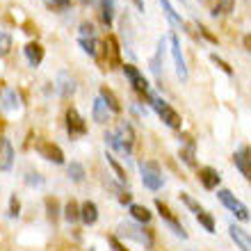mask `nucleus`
I'll use <instances>...</instances> for the list:
<instances>
[{
    "label": "nucleus",
    "mask_w": 251,
    "mask_h": 251,
    "mask_svg": "<svg viewBox=\"0 0 251 251\" xmlns=\"http://www.w3.org/2000/svg\"><path fill=\"white\" fill-rule=\"evenodd\" d=\"M228 235H231V240L235 242V245H238V249L251 251V233L245 231L242 226L231 224V226H228Z\"/></svg>",
    "instance_id": "a211bd4d"
},
{
    "label": "nucleus",
    "mask_w": 251,
    "mask_h": 251,
    "mask_svg": "<svg viewBox=\"0 0 251 251\" xmlns=\"http://www.w3.org/2000/svg\"><path fill=\"white\" fill-rule=\"evenodd\" d=\"M180 201H183V205H185V208L192 212V215H194V217H197V215H201V212L205 210L203 205L199 203V201H197L194 197H190L187 192H180Z\"/></svg>",
    "instance_id": "c85d7f7f"
},
{
    "label": "nucleus",
    "mask_w": 251,
    "mask_h": 251,
    "mask_svg": "<svg viewBox=\"0 0 251 251\" xmlns=\"http://www.w3.org/2000/svg\"><path fill=\"white\" fill-rule=\"evenodd\" d=\"M117 142H119V151L126 153V155H130L132 149H135V128H132L130 121H121L119 128H117Z\"/></svg>",
    "instance_id": "9d476101"
},
{
    "label": "nucleus",
    "mask_w": 251,
    "mask_h": 251,
    "mask_svg": "<svg viewBox=\"0 0 251 251\" xmlns=\"http://www.w3.org/2000/svg\"><path fill=\"white\" fill-rule=\"evenodd\" d=\"M80 222L85 226H94L99 222V205L94 203V201H85V203H80Z\"/></svg>",
    "instance_id": "4be33fe9"
},
{
    "label": "nucleus",
    "mask_w": 251,
    "mask_h": 251,
    "mask_svg": "<svg viewBox=\"0 0 251 251\" xmlns=\"http://www.w3.org/2000/svg\"><path fill=\"white\" fill-rule=\"evenodd\" d=\"M233 165H235V169L245 176V180L251 185V146L245 144L233 153Z\"/></svg>",
    "instance_id": "f8f14e48"
},
{
    "label": "nucleus",
    "mask_w": 251,
    "mask_h": 251,
    "mask_svg": "<svg viewBox=\"0 0 251 251\" xmlns=\"http://www.w3.org/2000/svg\"><path fill=\"white\" fill-rule=\"evenodd\" d=\"M14 167V146L7 137H0V172H9Z\"/></svg>",
    "instance_id": "aec40b11"
},
{
    "label": "nucleus",
    "mask_w": 251,
    "mask_h": 251,
    "mask_svg": "<svg viewBox=\"0 0 251 251\" xmlns=\"http://www.w3.org/2000/svg\"><path fill=\"white\" fill-rule=\"evenodd\" d=\"M44 5L50 9V12H66V9H71L73 0H41Z\"/></svg>",
    "instance_id": "473e14b6"
},
{
    "label": "nucleus",
    "mask_w": 251,
    "mask_h": 251,
    "mask_svg": "<svg viewBox=\"0 0 251 251\" xmlns=\"http://www.w3.org/2000/svg\"><path fill=\"white\" fill-rule=\"evenodd\" d=\"M151 107L155 110V114H158L160 119H162V124H165L167 128H172V130H180V128H183V119H180V114L176 112V110H174V107L169 105L165 99L153 96Z\"/></svg>",
    "instance_id": "39448f33"
},
{
    "label": "nucleus",
    "mask_w": 251,
    "mask_h": 251,
    "mask_svg": "<svg viewBox=\"0 0 251 251\" xmlns=\"http://www.w3.org/2000/svg\"><path fill=\"white\" fill-rule=\"evenodd\" d=\"M217 197H219V201H222V205H224L226 210H231L233 215H235V219H240V222H249L251 219L249 208H247V205L242 203L231 190H219Z\"/></svg>",
    "instance_id": "0eeeda50"
},
{
    "label": "nucleus",
    "mask_w": 251,
    "mask_h": 251,
    "mask_svg": "<svg viewBox=\"0 0 251 251\" xmlns=\"http://www.w3.org/2000/svg\"><path fill=\"white\" fill-rule=\"evenodd\" d=\"M19 215H21V201H19L16 194H12V197H9V208H7V217L16 219Z\"/></svg>",
    "instance_id": "e433bc0d"
},
{
    "label": "nucleus",
    "mask_w": 251,
    "mask_h": 251,
    "mask_svg": "<svg viewBox=\"0 0 251 251\" xmlns=\"http://www.w3.org/2000/svg\"><path fill=\"white\" fill-rule=\"evenodd\" d=\"M128 210H130V217L135 219V222H139V224H149V222L153 219V212L142 203H130L128 205Z\"/></svg>",
    "instance_id": "393cba45"
},
{
    "label": "nucleus",
    "mask_w": 251,
    "mask_h": 251,
    "mask_svg": "<svg viewBox=\"0 0 251 251\" xmlns=\"http://www.w3.org/2000/svg\"><path fill=\"white\" fill-rule=\"evenodd\" d=\"M130 2H132V7H135L137 12H142V14L146 12V5H144V0H130Z\"/></svg>",
    "instance_id": "37998d69"
},
{
    "label": "nucleus",
    "mask_w": 251,
    "mask_h": 251,
    "mask_svg": "<svg viewBox=\"0 0 251 251\" xmlns=\"http://www.w3.org/2000/svg\"><path fill=\"white\" fill-rule=\"evenodd\" d=\"M25 183L27 185H34V187H41L44 185V178H41V174H37V172H27L25 174Z\"/></svg>",
    "instance_id": "a19ab883"
},
{
    "label": "nucleus",
    "mask_w": 251,
    "mask_h": 251,
    "mask_svg": "<svg viewBox=\"0 0 251 251\" xmlns=\"http://www.w3.org/2000/svg\"><path fill=\"white\" fill-rule=\"evenodd\" d=\"M55 89H57V96L64 100H69L75 94L78 85H75V78H73L69 71H60L57 73V78H55Z\"/></svg>",
    "instance_id": "ddd939ff"
},
{
    "label": "nucleus",
    "mask_w": 251,
    "mask_h": 251,
    "mask_svg": "<svg viewBox=\"0 0 251 251\" xmlns=\"http://www.w3.org/2000/svg\"><path fill=\"white\" fill-rule=\"evenodd\" d=\"M44 205H46V217H48V222H50V224H57V219H60V215H62L60 201H57L55 197H46Z\"/></svg>",
    "instance_id": "a878e982"
},
{
    "label": "nucleus",
    "mask_w": 251,
    "mask_h": 251,
    "mask_svg": "<svg viewBox=\"0 0 251 251\" xmlns=\"http://www.w3.org/2000/svg\"><path fill=\"white\" fill-rule=\"evenodd\" d=\"M62 217H64L69 224H75V222H80V203L75 201V199L66 201L64 210H62Z\"/></svg>",
    "instance_id": "bb28decb"
},
{
    "label": "nucleus",
    "mask_w": 251,
    "mask_h": 251,
    "mask_svg": "<svg viewBox=\"0 0 251 251\" xmlns=\"http://www.w3.org/2000/svg\"><path fill=\"white\" fill-rule=\"evenodd\" d=\"M119 235H124V238H128V240H135L137 245H144L149 251L155 245V233H153L151 228H144V224L137 226V224H132V222H121Z\"/></svg>",
    "instance_id": "20e7f679"
},
{
    "label": "nucleus",
    "mask_w": 251,
    "mask_h": 251,
    "mask_svg": "<svg viewBox=\"0 0 251 251\" xmlns=\"http://www.w3.org/2000/svg\"><path fill=\"white\" fill-rule=\"evenodd\" d=\"M210 62H212L215 66H217L219 71H224L226 75H228V78H233V73H235V71H233V66L228 64V62H226L224 57H219L217 53H210Z\"/></svg>",
    "instance_id": "72a5a7b5"
},
{
    "label": "nucleus",
    "mask_w": 251,
    "mask_h": 251,
    "mask_svg": "<svg viewBox=\"0 0 251 251\" xmlns=\"http://www.w3.org/2000/svg\"><path fill=\"white\" fill-rule=\"evenodd\" d=\"M160 2V7H162V12H165V16H167V21L172 23L174 27H180V30H187V32L192 34V37H197V34L192 32L190 27H187V23H185V19L180 16V12H176L174 9V5H172V0H158Z\"/></svg>",
    "instance_id": "2eb2a0df"
},
{
    "label": "nucleus",
    "mask_w": 251,
    "mask_h": 251,
    "mask_svg": "<svg viewBox=\"0 0 251 251\" xmlns=\"http://www.w3.org/2000/svg\"><path fill=\"white\" fill-rule=\"evenodd\" d=\"M23 55H25L27 64L32 66V69H37L44 62V57H46V50H44V46H41L39 41H27L25 48H23Z\"/></svg>",
    "instance_id": "dca6fc26"
},
{
    "label": "nucleus",
    "mask_w": 251,
    "mask_h": 251,
    "mask_svg": "<svg viewBox=\"0 0 251 251\" xmlns=\"http://www.w3.org/2000/svg\"><path fill=\"white\" fill-rule=\"evenodd\" d=\"M92 119L96 121V124H107V119H110V110H107V105L103 103V99H100V96H96V99H94Z\"/></svg>",
    "instance_id": "5701e85b"
},
{
    "label": "nucleus",
    "mask_w": 251,
    "mask_h": 251,
    "mask_svg": "<svg viewBox=\"0 0 251 251\" xmlns=\"http://www.w3.org/2000/svg\"><path fill=\"white\" fill-rule=\"evenodd\" d=\"M82 5H92V2H96V0H80Z\"/></svg>",
    "instance_id": "49530a36"
},
{
    "label": "nucleus",
    "mask_w": 251,
    "mask_h": 251,
    "mask_svg": "<svg viewBox=\"0 0 251 251\" xmlns=\"http://www.w3.org/2000/svg\"><path fill=\"white\" fill-rule=\"evenodd\" d=\"M23 32H27V34H37V27H34L32 23H30V21H25V23H23Z\"/></svg>",
    "instance_id": "c03bdc74"
},
{
    "label": "nucleus",
    "mask_w": 251,
    "mask_h": 251,
    "mask_svg": "<svg viewBox=\"0 0 251 251\" xmlns=\"http://www.w3.org/2000/svg\"><path fill=\"white\" fill-rule=\"evenodd\" d=\"M242 44H245V48H247V53H251V34H247L245 39H242Z\"/></svg>",
    "instance_id": "a18cd8bd"
},
{
    "label": "nucleus",
    "mask_w": 251,
    "mask_h": 251,
    "mask_svg": "<svg viewBox=\"0 0 251 251\" xmlns=\"http://www.w3.org/2000/svg\"><path fill=\"white\" fill-rule=\"evenodd\" d=\"M99 62L103 64V69H121L124 62H121V46H119V39L117 34H107L103 39V50L99 55Z\"/></svg>",
    "instance_id": "f03ea898"
},
{
    "label": "nucleus",
    "mask_w": 251,
    "mask_h": 251,
    "mask_svg": "<svg viewBox=\"0 0 251 251\" xmlns=\"http://www.w3.org/2000/svg\"><path fill=\"white\" fill-rule=\"evenodd\" d=\"M66 174H69V178L73 180V183H82L85 180V167L80 165V162H71V165L66 167Z\"/></svg>",
    "instance_id": "7c9ffc66"
},
{
    "label": "nucleus",
    "mask_w": 251,
    "mask_h": 251,
    "mask_svg": "<svg viewBox=\"0 0 251 251\" xmlns=\"http://www.w3.org/2000/svg\"><path fill=\"white\" fill-rule=\"evenodd\" d=\"M80 37H82V39H94V37H96L94 25L89 21H82V23H80Z\"/></svg>",
    "instance_id": "4c0bfd02"
},
{
    "label": "nucleus",
    "mask_w": 251,
    "mask_h": 251,
    "mask_svg": "<svg viewBox=\"0 0 251 251\" xmlns=\"http://www.w3.org/2000/svg\"><path fill=\"white\" fill-rule=\"evenodd\" d=\"M64 124H66V132H69V137L75 139V137H85L87 135V121L85 117L75 110V107H69L64 114Z\"/></svg>",
    "instance_id": "1a4fd4ad"
},
{
    "label": "nucleus",
    "mask_w": 251,
    "mask_h": 251,
    "mask_svg": "<svg viewBox=\"0 0 251 251\" xmlns=\"http://www.w3.org/2000/svg\"><path fill=\"white\" fill-rule=\"evenodd\" d=\"M110 187L117 192V199H119L121 205H130L132 203V192H128L126 187H121V185H112V183H110Z\"/></svg>",
    "instance_id": "c9c22d12"
},
{
    "label": "nucleus",
    "mask_w": 251,
    "mask_h": 251,
    "mask_svg": "<svg viewBox=\"0 0 251 251\" xmlns=\"http://www.w3.org/2000/svg\"><path fill=\"white\" fill-rule=\"evenodd\" d=\"M178 158L185 162L187 167H197V142L190 135H183V144H180Z\"/></svg>",
    "instance_id": "f3484780"
},
{
    "label": "nucleus",
    "mask_w": 251,
    "mask_h": 251,
    "mask_svg": "<svg viewBox=\"0 0 251 251\" xmlns=\"http://www.w3.org/2000/svg\"><path fill=\"white\" fill-rule=\"evenodd\" d=\"M197 30H199V34H201L203 39H208V41H210V44H219V39H217V37H215V34L210 32V30H208V27L203 25V23H197Z\"/></svg>",
    "instance_id": "ea45409f"
},
{
    "label": "nucleus",
    "mask_w": 251,
    "mask_h": 251,
    "mask_svg": "<svg viewBox=\"0 0 251 251\" xmlns=\"http://www.w3.org/2000/svg\"><path fill=\"white\" fill-rule=\"evenodd\" d=\"M99 96L103 99V103L107 105V110L110 112H114V114H121V110H124V105H121V100H119V96L110 89L107 85H100L99 87Z\"/></svg>",
    "instance_id": "6ab92c4d"
},
{
    "label": "nucleus",
    "mask_w": 251,
    "mask_h": 251,
    "mask_svg": "<svg viewBox=\"0 0 251 251\" xmlns=\"http://www.w3.org/2000/svg\"><path fill=\"white\" fill-rule=\"evenodd\" d=\"M107 245H110V249L112 251H130L119 238H117V235H110V238H107Z\"/></svg>",
    "instance_id": "79ce46f5"
},
{
    "label": "nucleus",
    "mask_w": 251,
    "mask_h": 251,
    "mask_svg": "<svg viewBox=\"0 0 251 251\" xmlns=\"http://www.w3.org/2000/svg\"><path fill=\"white\" fill-rule=\"evenodd\" d=\"M105 160H107V165L112 167V172H114V176L119 178V183H121V185H126V183H128V176H126V169H124V167L117 162V158H114L112 153H105Z\"/></svg>",
    "instance_id": "c756f323"
},
{
    "label": "nucleus",
    "mask_w": 251,
    "mask_h": 251,
    "mask_svg": "<svg viewBox=\"0 0 251 251\" xmlns=\"http://www.w3.org/2000/svg\"><path fill=\"white\" fill-rule=\"evenodd\" d=\"M197 176H199V183L203 185V190H208V192L217 190L219 183H222V174L215 167H201Z\"/></svg>",
    "instance_id": "4468645a"
},
{
    "label": "nucleus",
    "mask_w": 251,
    "mask_h": 251,
    "mask_svg": "<svg viewBox=\"0 0 251 251\" xmlns=\"http://www.w3.org/2000/svg\"><path fill=\"white\" fill-rule=\"evenodd\" d=\"M139 174H142V183L146 190L158 192L165 187V174L160 169V165L155 160H142L139 162Z\"/></svg>",
    "instance_id": "7ed1b4c3"
},
{
    "label": "nucleus",
    "mask_w": 251,
    "mask_h": 251,
    "mask_svg": "<svg viewBox=\"0 0 251 251\" xmlns=\"http://www.w3.org/2000/svg\"><path fill=\"white\" fill-rule=\"evenodd\" d=\"M165 53H167V39L162 37V39L158 41V50H155V55H153L151 62H149V64H151V71L155 73L158 78H160V66L165 64Z\"/></svg>",
    "instance_id": "b1692460"
},
{
    "label": "nucleus",
    "mask_w": 251,
    "mask_h": 251,
    "mask_svg": "<svg viewBox=\"0 0 251 251\" xmlns=\"http://www.w3.org/2000/svg\"><path fill=\"white\" fill-rule=\"evenodd\" d=\"M5 107L7 110H16V107H19V99H16V92H14V89H7L5 92Z\"/></svg>",
    "instance_id": "58836bf2"
},
{
    "label": "nucleus",
    "mask_w": 251,
    "mask_h": 251,
    "mask_svg": "<svg viewBox=\"0 0 251 251\" xmlns=\"http://www.w3.org/2000/svg\"><path fill=\"white\" fill-rule=\"evenodd\" d=\"M121 71H124V75L126 78H128V82H130L132 85V89H135V94H137L139 99L142 100H146V103H149V105H151V100H153V96H155V94L151 92V82H149V80H146V75L142 71H139L137 66L135 64H130V62H128V64H124L121 66Z\"/></svg>",
    "instance_id": "f257e3e1"
},
{
    "label": "nucleus",
    "mask_w": 251,
    "mask_h": 251,
    "mask_svg": "<svg viewBox=\"0 0 251 251\" xmlns=\"http://www.w3.org/2000/svg\"><path fill=\"white\" fill-rule=\"evenodd\" d=\"M12 46H14V39L9 32H0V57L12 53Z\"/></svg>",
    "instance_id": "f704fd0d"
},
{
    "label": "nucleus",
    "mask_w": 251,
    "mask_h": 251,
    "mask_svg": "<svg viewBox=\"0 0 251 251\" xmlns=\"http://www.w3.org/2000/svg\"><path fill=\"white\" fill-rule=\"evenodd\" d=\"M155 210H158V215H160V219L165 222L169 228H172V233L174 235H178L180 240H187V231H185V226L180 224V219L176 217V212L169 208V205L162 201V199H155Z\"/></svg>",
    "instance_id": "423d86ee"
},
{
    "label": "nucleus",
    "mask_w": 251,
    "mask_h": 251,
    "mask_svg": "<svg viewBox=\"0 0 251 251\" xmlns=\"http://www.w3.org/2000/svg\"><path fill=\"white\" fill-rule=\"evenodd\" d=\"M169 53L174 57V66H176V75H178L183 82L190 78V71H187V64H185V55H183V46H180V39L178 34L172 32L169 34Z\"/></svg>",
    "instance_id": "6e6552de"
},
{
    "label": "nucleus",
    "mask_w": 251,
    "mask_h": 251,
    "mask_svg": "<svg viewBox=\"0 0 251 251\" xmlns=\"http://www.w3.org/2000/svg\"><path fill=\"white\" fill-rule=\"evenodd\" d=\"M197 222L203 226V228L210 233V235H212V233H217V224H215V217H212L208 210H203L201 215H197Z\"/></svg>",
    "instance_id": "2f4dec72"
},
{
    "label": "nucleus",
    "mask_w": 251,
    "mask_h": 251,
    "mask_svg": "<svg viewBox=\"0 0 251 251\" xmlns=\"http://www.w3.org/2000/svg\"><path fill=\"white\" fill-rule=\"evenodd\" d=\"M99 12H100V21H103V25L110 30V27L114 25L117 2H114V0H99Z\"/></svg>",
    "instance_id": "412c9836"
},
{
    "label": "nucleus",
    "mask_w": 251,
    "mask_h": 251,
    "mask_svg": "<svg viewBox=\"0 0 251 251\" xmlns=\"http://www.w3.org/2000/svg\"><path fill=\"white\" fill-rule=\"evenodd\" d=\"M34 149H37V153H39L44 160H48V162H53V165H64V151H62L55 142L39 139V142L34 144Z\"/></svg>",
    "instance_id": "9b49d317"
},
{
    "label": "nucleus",
    "mask_w": 251,
    "mask_h": 251,
    "mask_svg": "<svg viewBox=\"0 0 251 251\" xmlns=\"http://www.w3.org/2000/svg\"><path fill=\"white\" fill-rule=\"evenodd\" d=\"M233 9H235V0H215L210 14L215 19H219V16H228Z\"/></svg>",
    "instance_id": "cd10ccee"
}]
</instances>
